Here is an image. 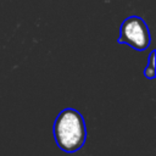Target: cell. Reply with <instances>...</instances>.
Listing matches in <instances>:
<instances>
[{
    "label": "cell",
    "mask_w": 156,
    "mask_h": 156,
    "mask_svg": "<svg viewBox=\"0 0 156 156\" xmlns=\"http://www.w3.org/2000/svg\"><path fill=\"white\" fill-rule=\"evenodd\" d=\"M54 138L56 145L67 154L80 150L87 139V127L82 113L71 107L62 110L54 122Z\"/></svg>",
    "instance_id": "6da1fadb"
},
{
    "label": "cell",
    "mask_w": 156,
    "mask_h": 156,
    "mask_svg": "<svg viewBox=\"0 0 156 156\" xmlns=\"http://www.w3.org/2000/svg\"><path fill=\"white\" fill-rule=\"evenodd\" d=\"M118 43L127 44L139 51L147 49L151 43V35L145 21L139 16L127 17L121 24Z\"/></svg>",
    "instance_id": "7a4b0ae2"
},
{
    "label": "cell",
    "mask_w": 156,
    "mask_h": 156,
    "mask_svg": "<svg viewBox=\"0 0 156 156\" xmlns=\"http://www.w3.org/2000/svg\"><path fill=\"white\" fill-rule=\"evenodd\" d=\"M156 50H151L149 55V63L144 69V77L147 79H154L156 77V69H155V63H156Z\"/></svg>",
    "instance_id": "3957f363"
}]
</instances>
